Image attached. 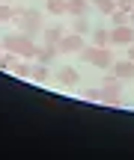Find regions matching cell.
<instances>
[{"instance_id":"6da1fadb","label":"cell","mask_w":134,"mask_h":160,"mask_svg":"<svg viewBox=\"0 0 134 160\" xmlns=\"http://www.w3.org/2000/svg\"><path fill=\"white\" fill-rule=\"evenodd\" d=\"M3 51H9V53H18V57H24V59H36V53H39V45H36L33 39H30L27 33H9L3 39Z\"/></svg>"},{"instance_id":"7a4b0ae2","label":"cell","mask_w":134,"mask_h":160,"mask_svg":"<svg viewBox=\"0 0 134 160\" xmlns=\"http://www.w3.org/2000/svg\"><path fill=\"white\" fill-rule=\"evenodd\" d=\"M15 24V30H21V33H33V30H42V15L36 9H27V6H12V21Z\"/></svg>"},{"instance_id":"3957f363","label":"cell","mask_w":134,"mask_h":160,"mask_svg":"<svg viewBox=\"0 0 134 160\" xmlns=\"http://www.w3.org/2000/svg\"><path fill=\"white\" fill-rule=\"evenodd\" d=\"M78 57L83 59V62H89V65H95V68H101V71H110L113 68V53H110V48H99V45H87Z\"/></svg>"},{"instance_id":"277c9868","label":"cell","mask_w":134,"mask_h":160,"mask_svg":"<svg viewBox=\"0 0 134 160\" xmlns=\"http://www.w3.org/2000/svg\"><path fill=\"white\" fill-rule=\"evenodd\" d=\"M83 48H87V42H83V36H81V33H72V30H69V33H66L63 39H60L57 51H60V53H81Z\"/></svg>"},{"instance_id":"5b68a950","label":"cell","mask_w":134,"mask_h":160,"mask_svg":"<svg viewBox=\"0 0 134 160\" xmlns=\"http://www.w3.org/2000/svg\"><path fill=\"white\" fill-rule=\"evenodd\" d=\"M110 45H122V48L134 45V27H131V24H122V27H110Z\"/></svg>"},{"instance_id":"8992f818","label":"cell","mask_w":134,"mask_h":160,"mask_svg":"<svg viewBox=\"0 0 134 160\" xmlns=\"http://www.w3.org/2000/svg\"><path fill=\"white\" fill-rule=\"evenodd\" d=\"M57 80H60V86H66V89H75V86L81 83V77H78V71L72 68V65H66V68H60Z\"/></svg>"},{"instance_id":"52a82bcc","label":"cell","mask_w":134,"mask_h":160,"mask_svg":"<svg viewBox=\"0 0 134 160\" xmlns=\"http://www.w3.org/2000/svg\"><path fill=\"white\" fill-rule=\"evenodd\" d=\"M60 39H63V24H51V27H45V48H57Z\"/></svg>"},{"instance_id":"ba28073f","label":"cell","mask_w":134,"mask_h":160,"mask_svg":"<svg viewBox=\"0 0 134 160\" xmlns=\"http://www.w3.org/2000/svg\"><path fill=\"white\" fill-rule=\"evenodd\" d=\"M113 74H116L119 80H134V62L131 59H122V62H113Z\"/></svg>"},{"instance_id":"9c48e42d","label":"cell","mask_w":134,"mask_h":160,"mask_svg":"<svg viewBox=\"0 0 134 160\" xmlns=\"http://www.w3.org/2000/svg\"><path fill=\"white\" fill-rule=\"evenodd\" d=\"M45 9H48V15L63 18L66 12H69V0H45Z\"/></svg>"},{"instance_id":"30bf717a","label":"cell","mask_w":134,"mask_h":160,"mask_svg":"<svg viewBox=\"0 0 134 160\" xmlns=\"http://www.w3.org/2000/svg\"><path fill=\"white\" fill-rule=\"evenodd\" d=\"M89 9H93V3H89V0H69V15H75V18L89 15Z\"/></svg>"},{"instance_id":"8fae6325","label":"cell","mask_w":134,"mask_h":160,"mask_svg":"<svg viewBox=\"0 0 134 160\" xmlns=\"http://www.w3.org/2000/svg\"><path fill=\"white\" fill-rule=\"evenodd\" d=\"M93 45H99V48H110V30H105V27H93Z\"/></svg>"},{"instance_id":"7c38bea8","label":"cell","mask_w":134,"mask_h":160,"mask_svg":"<svg viewBox=\"0 0 134 160\" xmlns=\"http://www.w3.org/2000/svg\"><path fill=\"white\" fill-rule=\"evenodd\" d=\"M89 3H93L95 9H99L101 15H105V18H110L113 12H116V0H89Z\"/></svg>"},{"instance_id":"4fadbf2b","label":"cell","mask_w":134,"mask_h":160,"mask_svg":"<svg viewBox=\"0 0 134 160\" xmlns=\"http://www.w3.org/2000/svg\"><path fill=\"white\" fill-rule=\"evenodd\" d=\"M57 48H45V45H39V53H36V62H42V65H48L54 57H57Z\"/></svg>"},{"instance_id":"5bb4252c","label":"cell","mask_w":134,"mask_h":160,"mask_svg":"<svg viewBox=\"0 0 134 160\" xmlns=\"http://www.w3.org/2000/svg\"><path fill=\"white\" fill-rule=\"evenodd\" d=\"M72 33H81V36H87V33H93V27H89V18H87V15H81V18H75V21H72Z\"/></svg>"},{"instance_id":"9a60e30c","label":"cell","mask_w":134,"mask_h":160,"mask_svg":"<svg viewBox=\"0 0 134 160\" xmlns=\"http://www.w3.org/2000/svg\"><path fill=\"white\" fill-rule=\"evenodd\" d=\"M18 62H21V59H18V53H9V51H6L3 57H0V71H15Z\"/></svg>"},{"instance_id":"2e32d148","label":"cell","mask_w":134,"mask_h":160,"mask_svg":"<svg viewBox=\"0 0 134 160\" xmlns=\"http://www.w3.org/2000/svg\"><path fill=\"white\" fill-rule=\"evenodd\" d=\"M30 80H36V83H48V80H51V71H48V65L36 62V65H33V77H30Z\"/></svg>"},{"instance_id":"e0dca14e","label":"cell","mask_w":134,"mask_h":160,"mask_svg":"<svg viewBox=\"0 0 134 160\" xmlns=\"http://www.w3.org/2000/svg\"><path fill=\"white\" fill-rule=\"evenodd\" d=\"M15 77H24V80H30V77H33V62H30V59L18 62V65H15Z\"/></svg>"},{"instance_id":"ac0fdd59","label":"cell","mask_w":134,"mask_h":160,"mask_svg":"<svg viewBox=\"0 0 134 160\" xmlns=\"http://www.w3.org/2000/svg\"><path fill=\"white\" fill-rule=\"evenodd\" d=\"M110 24H113V27H122V24H128V12L116 9V12L110 15Z\"/></svg>"},{"instance_id":"d6986e66","label":"cell","mask_w":134,"mask_h":160,"mask_svg":"<svg viewBox=\"0 0 134 160\" xmlns=\"http://www.w3.org/2000/svg\"><path fill=\"white\" fill-rule=\"evenodd\" d=\"M81 95L87 98V101H105V95H101V89H81Z\"/></svg>"},{"instance_id":"ffe728a7","label":"cell","mask_w":134,"mask_h":160,"mask_svg":"<svg viewBox=\"0 0 134 160\" xmlns=\"http://www.w3.org/2000/svg\"><path fill=\"white\" fill-rule=\"evenodd\" d=\"M9 21H12V6L0 3V24H9Z\"/></svg>"},{"instance_id":"44dd1931","label":"cell","mask_w":134,"mask_h":160,"mask_svg":"<svg viewBox=\"0 0 134 160\" xmlns=\"http://www.w3.org/2000/svg\"><path fill=\"white\" fill-rule=\"evenodd\" d=\"M116 9H122V12H131V9H134V0H116Z\"/></svg>"},{"instance_id":"7402d4cb","label":"cell","mask_w":134,"mask_h":160,"mask_svg":"<svg viewBox=\"0 0 134 160\" xmlns=\"http://www.w3.org/2000/svg\"><path fill=\"white\" fill-rule=\"evenodd\" d=\"M128 59L134 62V45H128Z\"/></svg>"},{"instance_id":"603a6c76","label":"cell","mask_w":134,"mask_h":160,"mask_svg":"<svg viewBox=\"0 0 134 160\" xmlns=\"http://www.w3.org/2000/svg\"><path fill=\"white\" fill-rule=\"evenodd\" d=\"M128 24H131V27H134V9L128 12Z\"/></svg>"},{"instance_id":"cb8c5ba5","label":"cell","mask_w":134,"mask_h":160,"mask_svg":"<svg viewBox=\"0 0 134 160\" xmlns=\"http://www.w3.org/2000/svg\"><path fill=\"white\" fill-rule=\"evenodd\" d=\"M3 53H6V51H3V42H0V57H3Z\"/></svg>"},{"instance_id":"d4e9b609","label":"cell","mask_w":134,"mask_h":160,"mask_svg":"<svg viewBox=\"0 0 134 160\" xmlns=\"http://www.w3.org/2000/svg\"><path fill=\"white\" fill-rule=\"evenodd\" d=\"M0 3H12V0H0Z\"/></svg>"}]
</instances>
